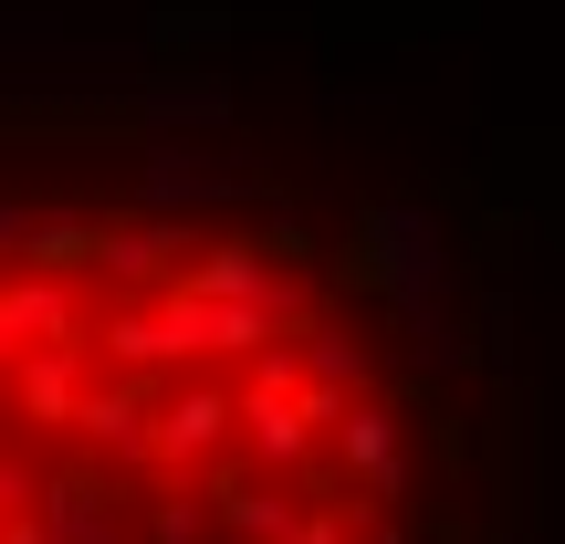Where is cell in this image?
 I'll use <instances>...</instances> for the list:
<instances>
[{
  "instance_id": "6da1fadb",
  "label": "cell",
  "mask_w": 565,
  "mask_h": 544,
  "mask_svg": "<svg viewBox=\"0 0 565 544\" xmlns=\"http://www.w3.org/2000/svg\"><path fill=\"white\" fill-rule=\"evenodd\" d=\"M429 335L242 189L0 200V544H461Z\"/></svg>"
}]
</instances>
